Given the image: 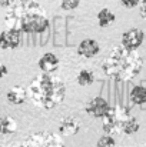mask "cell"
<instances>
[{"instance_id": "cell-5", "label": "cell", "mask_w": 146, "mask_h": 147, "mask_svg": "<svg viewBox=\"0 0 146 147\" xmlns=\"http://www.w3.org/2000/svg\"><path fill=\"white\" fill-rule=\"evenodd\" d=\"M22 147H66L63 144L60 134L52 131H39L29 136Z\"/></svg>"}, {"instance_id": "cell-4", "label": "cell", "mask_w": 146, "mask_h": 147, "mask_svg": "<svg viewBox=\"0 0 146 147\" xmlns=\"http://www.w3.org/2000/svg\"><path fill=\"white\" fill-rule=\"evenodd\" d=\"M132 114L129 113V110L123 106H113L109 107V110L106 111V114L102 117L103 119V131L106 134L115 136V134H120L123 133V127L126 124V121L129 120Z\"/></svg>"}, {"instance_id": "cell-17", "label": "cell", "mask_w": 146, "mask_h": 147, "mask_svg": "<svg viewBox=\"0 0 146 147\" xmlns=\"http://www.w3.org/2000/svg\"><path fill=\"white\" fill-rule=\"evenodd\" d=\"M139 121H138V119L135 117V116H130L129 117V120L126 121V124H125V127H123V134H133V133H136L138 130H139Z\"/></svg>"}, {"instance_id": "cell-20", "label": "cell", "mask_w": 146, "mask_h": 147, "mask_svg": "<svg viewBox=\"0 0 146 147\" xmlns=\"http://www.w3.org/2000/svg\"><path fill=\"white\" fill-rule=\"evenodd\" d=\"M120 3H122L126 9H133V7L139 6L141 0H120Z\"/></svg>"}, {"instance_id": "cell-2", "label": "cell", "mask_w": 146, "mask_h": 147, "mask_svg": "<svg viewBox=\"0 0 146 147\" xmlns=\"http://www.w3.org/2000/svg\"><path fill=\"white\" fill-rule=\"evenodd\" d=\"M143 67V59L136 50L116 46L110 50L102 64L103 73L116 82L133 80Z\"/></svg>"}, {"instance_id": "cell-6", "label": "cell", "mask_w": 146, "mask_h": 147, "mask_svg": "<svg viewBox=\"0 0 146 147\" xmlns=\"http://www.w3.org/2000/svg\"><path fill=\"white\" fill-rule=\"evenodd\" d=\"M145 34L141 29H129L122 34V46L130 50H138L143 43Z\"/></svg>"}, {"instance_id": "cell-1", "label": "cell", "mask_w": 146, "mask_h": 147, "mask_svg": "<svg viewBox=\"0 0 146 147\" xmlns=\"http://www.w3.org/2000/svg\"><path fill=\"white\" fill-rule=\"evenodd\" d=\"M4 23L7 27L17 29L23 33H43L50 24L45 9L36 0H16L9 7Z\"/></svg>"}, {"instance_id": "cell-9", "label": "cell", "mask_w": 146, "mask_h": 147, "mask_svg": "<svg viewBox=\"0 0 146 147\" xmlns=\"http://www.w3.org/2000/svg\"><path fill=\"white\" fill-rule=\"evenodd\" d=\"M80 130V123L77 121V119L69 116V117H63L59 123V134L60 136H75L77 134Z\"/></svg>"}, {"instance_id": "cell-14", "label": "cell", "mask_w": 146, "mask_h": 147, "mask_svg": "<svg viewBox=\"0 0 146 147\" xmlns=\"http://www.w3.org/2000/svg\"><path fill=\"white\" fill-rule=\"evenodd\" d=\"M115 20H116V16L109 9H102L97 13V23H99L100 27H107L112 23H115Z\"/></svg>"}, {"instance_id": "cell-23", "label": "cell", "mask_w": 146, "mask_h": 147, "mask_svg": "<svg viewBox=\"0 0 146 147\" xmlns=\"http://www.w3.org/2000/svg\"><path fill=\"white\" fill-rule=\"evenodd\" d=\"M7 73H9V69H7V66H4V64H0V79H1V77H4V76H7Z\"/></svg>"}, {"instance_id": "cell-11", "label": "cell", "mask_w": 146, "mask_h": 147, "mask_svg": "<svg viewBox=\"0 0 146 147\" xmlns=\"http://www.w3.org/2000/svg\"><path fill=\"white\" fill-rule=\"evenodd\" d=\"M37 64H39V67H40V70L43 73H53L59 67V59L53 53H45L39 59V63Z\"/></svg>"}, {"instance_id": "cell-18", "label": "cell", "mask_w": 146, "mask_h": 147, "mask_svg": "<svg viewBox=\"0 0 146 147\" xmlns=\"http://www.w3.org/2000/svg\"><path fill=\"white\" fill-rule=\"evenodd\" d=\"M115 139H113V136H110V134H105V136H102L99 140H97V144L96 147H115Z\"/></svg>"}, {"instance_id": "cell-12", "label": "cell", "mask_w": 146, "mask_h": 147, "mask_svg": "<svg viewBox=\"0 0 146 147\" xmlns=\"http://www.w3.org/2000/svg\"><path fill=\"white\" fill-rule=\"evenodd\" d=\"M26 96H27V92H26L22 86H14V87H12V89L7 92L6 98H7V101L12 103V104H22V103H24Z\"/></svg>"}, {"instance_id": "cell-19", "label": "cell", "mask_w": 146, "mask_h": 147, "mask_svg": "<svg viewBox=\"0 0 146 147\" xmlns=\"http://www.w3.org/2000/svg\"><path fill=\"white\" fill-rule=\"evenodd\" d=\"M80 0H60V6L63 10H73L76 7H79Z\"/></svg>"}, {"instance_id": "cell-13", "label": "cell", "mask_w": 146, "mask_h": 147, "mask_svg": "<svg viewBox=\"0 0 146 147\" xmlns=\"http://www.w3.org/2000/svg\"><path fill=\"white\" fill-rule=\"evenodd\" d=\"M17 130V123L13 117L10 116H4L0 119V133L7 136V134H12Z\"/></svg>"}, {"instance_id": "cell-7", "label": "cell", "mask_w": 146, "mask_h": 147, "mask_svg": "<svg viewBox=\"0 0 146 147\" xmlns=\"http://www.w3.org/2000/svg\"><path fill=\"white\" fill-rule=\"evenodd\" d=\"M20 36L22 32L13 27H7L0 33V47L3 50L16 49L20 45Z\"/></svg>"}, {"instance_id": "cell-10", "label": "cell", "mask_w": 146, "mask_h": 147, "mask_svg": "<svg viewBox=\"0 0 146 147\" xmlns=\"http://www.w3.org/2000/svg\"><path fill=\"white\" fill-rule=\"evenodd\" d=\"M99 50H100V46H99V43L96 40H93V39H85L77 46V53L80 56H83V57H88V59L95 57L99 53Z\"/></svg>"}, {"instance_id": "cell-3", "label": "cell", "mask_w": 146, "mask_h": 147, "mask_svg": "<svg viewBox=\"0 0 146 147\" xmlns=\"http://www.w3.org/2000/svg\"><path fill=\"white\" fill-rule=\"evenodd\" d=\"M27 94L36 106L45 110H52L65 100L66 86L57 76L42 73L30 82L27 87Z\"/></svg>"}, {"instance_id": "cell-24", "label": "cell", "mask_w": 146, "mask_h": 147, "mask_svg": "<svg viewBox=\"0 0 146 147\" xmlns=\"http://www.w3.org/2000/svg\"><path fill=\"white\" fill-rule=\"evenodd\" d=\"M19 147H22V146H19Z\"/></svg>"}, {"instance_id": "cell-16", "label": "cell", "mask_w": 146, "mask_h": 147, "mask_svg": "<svg viewBox=\"0 0 146 147\" xmlns=\"http://www.w3.org/2000/svg\"><path fill=\"white\" fill-rule=\"evenodd\" d=\"M95 77H93V73L90 70H80L77 77H76V82L80 84V86H90L93 83Z\"/></svg>"}, {"instance_id": "cell-22", "label": "cell", "mask_w": 146, "mask_h": 147, "mask_svg": "<svg viewBox=\"0 0 146 147\" xmlns=\"http://www.w3.org/2000/svg\"><path fill=\"white\" fill-rule=\"evenodd\" d=\"M14 3H16V0H0V6L1 7H6V9L12 7Z\"/></svg>"}, {"instance_id": "cell-8", "label": "cell", "mask_w": 146, "mask_h": 147, "mask_svg": "<svg viewBox=\"0 0 146 147\" xmlns=\"http://www.w3.org/2000/svg\"><path fill=\"white\" fill-rule=\"evenodd\" d=\"M109 107H110L109 103L103 97H95L92 98L90 101H88L85 110H86V113L89 116H92L95 119H102L106 114V111L109 110Z\"/></svg>"}, {"instance_id": "cell-21", "label": "cell", "mask_w": 146, "mask_h": 147, "mask_svg": "<svg viewBox=\"0 0 146 147\" xmlns=\"http://www.w3.org/2000/svg\"><path fill=\"white\" fill-rule=\"evenodd\" d=\"M139 6H141V7H139V10H141V16L146 20V0H141Z\"/></svg>"}, {"instance_id": "cell-15", "label": "cell", "mask_w": 146, "mask_h": 147, "mask_svg": "<svg viewBox=\"0 0 146 147\" xmlns=\"http://www.w3.org/2000/svg\"><path fill=\"white\" fill-rule=\"evenodd\" d=\"M129 97H130V101L133 104H138V106L145 104L146 103V87H143V86H135L130 90Z\"/></svg>"}]
</instances>
